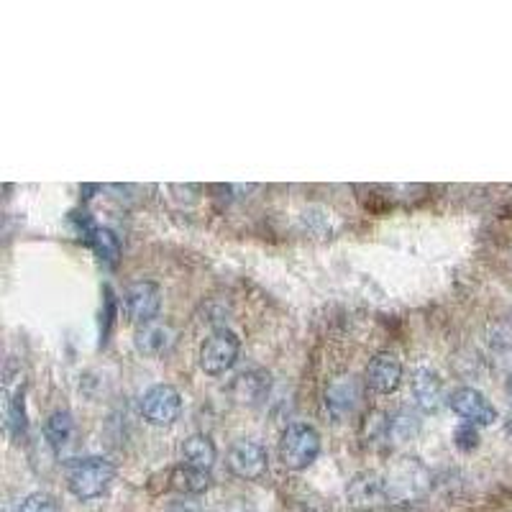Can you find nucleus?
Here are the masks:
<instances>
[{
	"instance_id": "obj_11",
	"label": "nucleus",
	"mask_w": 512,
	"mask_h": 512,
	"mask_svg": "<svg viewBox=\"0 0 512 512\" xmlns=\"http://www.w3.org/2000/svg\"><path fill=\"white\" fill-rule=\"evenodd\" d=\"M182 464L192 466V469H200V472H210L213 464L218 459V451H216V443L210 441V436L205 433H192L182 441Z\"/></svg>"
},
{
	"instance_id": "obj_2",
	"label": "nucleus",
	"mask_w": 512,
	"mask_h": 512,
	"mask_svg": "<svg viewBox=\"0 0 512 512\" xmlns=\"http://www.w3.org/2000/svg\"><path fill=\"white\" fill-rule=\"evenodd\" d=\"M320 456V433L308 423H292L287 425L280 438V461L292 469V472H303L308 466L315 464Z\"/></svg>"
},
{
	"instance_id": "obj_3",
	"label": "nucleus",
	"mask_w": 512,
	"mask_h": 512,
	"mask_svg": "<svg viewBox=\"0 0 512 512\" xmlns=\"http://www.w3.org/2000/svg\"><path fill=\"white\" fill-rule=\"evenodd\" d=\"M241 354V338L228 328H218L205 338V344L200 346V369L208 377H221V374L231 372L236 359Z\"/></svg>"
},
{
	"instance_id": "obj_8",
	"label": "nucleus",
	"mask_w": 512,
	"mask_h": 512,
	"mask_svg": "<svg viewBox=\"0 0 512 512\" xmlns=\"http://www.w3.org/2000/svg\"><path fill=\"white\" fill-rule=\"evenodd\" d=\"M448 405L459 418H464L466 423L472 425H492L497 420V408L487 397L482 395L474 387H459L456 392H451L448 397Z\"/></svg>"
},
{
	"instance_id": "obj_4",
	"label": "nucleus",
	"mask_w": 512,
	"mask_h": 512,
	"mask_svg": "<svg viewBox=\"0 0 512 512\" xmlns=\"http://www.w3.org/2000/svg\"><path fill=\"white\" fill-rule=\"evenodd\" d=\"M346 502L354 512H377L392 505L387 477L379 472H359L346 487Z\"/></svg>"
},
{
	"instance_id": "obj_16",
	"label": "nucleus",
	"mask_w": 512,
	"mask_h": 512,
	"mask_svg": "<svg viewBox=\"0 0 512 512\" xmlns=\"http://www.w3.org/2000/svg\"><path fill=\"white\" fill-rule=\"evenodd\" d=\"M172 487L182 492V495H200V492L210 487V472H200V469L180 464L172 472Z\"/></svg>"
},
{
	"instance_id": "obj_7",
	"label": "nucleus",
	"mask_w": 512,
	"mask_h": 512,
	"mask_svg": "<svg viewBox=\"0 0 512 512\" xmlns=\"http://www.w3.org/2000/svg\"><path fill=\"white\" fill-rule=\"evenodd\" d=\"M123 308H126L128 318L139 323V326L154 323V318L162 310V290H159L157 282H134V285H128L126 292H123Z\"/></svg>"
},
{
	"instance_id": "obj_20",
	"label": "nucleus",
	"mask_w": 512,
	"mask_h": 512,
	"mask_svg": "<svg viewBox=\"0 0 512 512\" xmlns=\"http://www.w3.org/2000/svg\"><path fill=\"white\" fill-rule=\"evenodd\" d=\"M454 441H456V448H459V451H466V454H469V451H474V448L479 446L477 425L461 423L454 433Z\"/></svg>"
},
{
	"instance_id": "obj_5",
	"label": "nucleus",
	"mask_w": 512,
	"mask_h": 512,
	"mask_svg": "<svg viewBox=\"0 0 512 512\" xmlns=\"http://www.w3.org/2000/svg\"><path fill=\"white\" fill-rule=\"evenodd\" d=\"M141 415H144L146 423L159 425H172L180 420L182 415V395L177 387L172 384H154L146 390V395L141 397Z\"/></svg>"
},
{
	"instance_id": "obj_18",
	"label": "nucleus",
	"mask_w": 512,
	"mask_h": 512,
	"mask_svg": "<svg viewBox=\"0 0 512 512\" xmlns=\"http://www.w3.org/2000/svg\"><path fill=\"white\" fill-rule=\"evenodd\" d=\"M415 431H418V420L408 413H397L387 423V436L395 438V441H408L415 436Z\"/></svg>"
},
{
	"instance_id": "obj_1",
	"label": "nucleus",
	"mask_w": 512,
	"mask_h": 512,
	"mask_svg": "<svg viewBox=\"0 0 512 512\" xmlns=\"http://www.w3.org/2000/svg\"><path fill=\"white\" fill-rule=\"evenodd\" d=\"M113 477H116V466L105 456H82L67 464V489L82 502L103 497Z\"/></svg>"
},
{
	"instance_id": "obj_19",
	"label": "nucleus",
	"mask_w": 512,
	"mask_h": 512,
	"mask_svg": "<svg viewBox=\"0 0 512 512\" xmlns=\"http://www.w3.org/2000/svg\"><path fill=\"white\" fill-rule=\"evenodd\" d=\"M18 512H62V510H59V502L54 500L52 495H47V492H34V495H29L24 502H21V510Z\"/></svg>"
},
{
	"instance_id": "obj_9",
	"label": "nucleus",
	"mask_w": 512,
	"mask_h": 512,
	"mask_svg": "<svg viewBox=\"0 0 512 512\" xmlns=\"http://www.w3.org/2000/svg\"><path fill=\"white\" fill-rule=\"evenodd\" d=\"M364 382L377 395H392L402 384V361L390 351H379L374 359H369Z\"/></svg>"
},
{
	"instance_id": "obj_14",
	"label": "nucleus",
	"mask_w": 512,
	"mask_h": 512,
	"mask_svg": "<svg viewBox=\"0 0 512 512\" xmlns=\"http://www.w3.org/2000/svg\"><path fill=\"white\" fill-rule=\"evenodd\" d=\"M413 395L415 402H418L423 410H436L441 405V397H443V384L436 374H431L428 369L418 372L413 382Z\"/></svg>"
},
{
	"instance_id": "obj_21",
	"label": "nucleus",
	"mask_w": 512,
	"mask_h": 512,
	"mask_svg": "<svg viewBox=\"0 0 512 512\" xmlns=\"http://www.w3.org/2000/svg\"><path fill=\"white\" fill-rule=\"evenodd\" d=\"M164 512H203L200 510V505L198 502H192V500H175V502H169L167 505V510Z\"/></svg>"
},
{
	"instance_id": "obj_13",
	"label": "nucleus",
	"mask_w": 512,
	"mask_h": 512,
	"mask_svg": "<svg viewBox=\"0 0 512 512\" xmlns=\"http://www.w3.org/2000/svg\"><path fill=\"white\" fill-rule=\"evenodd\" d=\"M44 436H47L49 446L54 451H62L72 441V436H75V420H72V415L67 410H57V413L49 415L47 423H44Z\"/></svg>"
},
{
	"instance_id": "obj_10",
	"label": "nucleus",
	"mask_w": 512,
	"mask_h": 512,
	"mask_svg": "<svg viewBox=\"0 0 512 512\" xmlns=\"http://www.w3.org/2000/svg\"><path fill=\"white\" fill-rule=\"evenodd\" d=\"M361 400V382L349 374V377H336L326 390V410L333 420L349 418Z\"/></svg>"
},
{
	"instance_id": "obj_22",
	"label": "nucleus",
	"mask_w": 512,
	"mask_h": 512,
	"mask_svg": "<svg viewBox=\"0 0 512 512\" xmlns=\"http://www.w3.org/2000/svg\"><path fill=\"white\" fill-rule=\"evenodd\" d=\"M507 395L512 397V372H510V377H507Z\"/></svg>"
},
{
	"instance_id": "obj_17",
	"label": "nucleus",
	"mask_w": 512,
	"mask_h": 512,
	"mask_svg": "<svg viewBox=\"0 0 512 512\" xmlns=\"http://www.w3.org/2000/svg\"><path fill=\"white\" fill-rule=\"evenodd\" d=\"M6 425L8 431L16 438L24 436L26 431V410H24V392L16 390L13 395H8L6 400Z\"/></svg>"
},
{
	"instance_id": "obj_15",
	"label": "nucleus",
	"mask_w": 512,
	"mask_h": 512,
	"mask_svg": "<svg viewBox=\"0 0 512 512\" xmlns=\"http://www.w3.org/2000/svg\"><path fill=\"white\" fill-rule=\"evenodd\" d=\"M85 241H88L90 249L98 254L100 262L108 264V267H116L118 256H121V244H118L116 233L108 231V228H93Z\"/></svg>"
},
{
	"instance_id": "obj_23",
	"label": "nucleus",
	"mask_w": 512,
	"mask_h": 512,
	"mask_svg": "<svg viewBox=\"0 0 512 512\" xmlns=\"http://www.w3.org/2000/svg\"><path fill=\"white\" fill-rule=\"evenodd\" d=\"M505 428H507V433H510V436H512V415H510V418H507Z\"/></svg>"
},
{
	"instance_id": "obj_12",
	"label": "nucleus",
	"mask_w": 512,
	"mask_h": 512,
	"mask_svg": "<svg viewBox=\"0 0 512 512\" xmlns=\"http://www.w3.org/2000/svg\"><path fill=\"white\" fill-rule=\"evenodd\" d=\"M175 344V331L162 323H146L134 333V346L144 356H162Z\"/></svg>"
},
{
	"instance_id": "obj_6",
	"label": "nucleus",
	"mask_w": 512,
	"mask_h": 512,
	"mask_svg": "<svg viewBox=\"0 0 512 512\" xmlns=\"http://www.w3.org/2000/svg\"><path fill=\"white\" fill-rule=\"evenodd\" d=\"M226 464H228V472H231L233 477L246 479V482H259L269 469L267 448H264L259 441L241 438V441H236L231 448H228Z\"/></svg>"
}]
</instances>
